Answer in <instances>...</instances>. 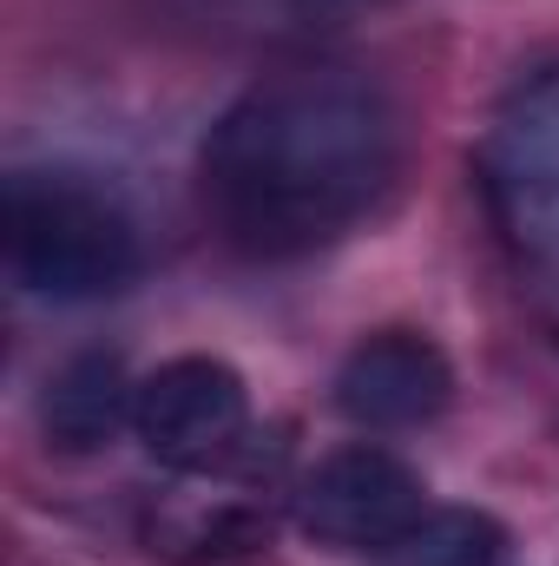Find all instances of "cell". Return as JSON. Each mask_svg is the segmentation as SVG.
<instances>
[{
	"mask_svg": "<svg viewBox=\"0 0 559 566\" xmlns=\"http://www.w3.org/2000/svg\"><path fill=\"white\" fill-rule=\"evenodd\" d=\"M494 185L527 238L559 271V66L527 80L494 133Z\"/></svg>",
	"mask_w": 559,
	"mask_h": 566,
	"instance_id": "5",
	"label": "cell"
},
{
	"mask_svg": "<svg viewBox=\"0 0 559 566\" xmlns=\"http://www.w3.org/2000/svg\"><path fill=\"white\" fill-rule=\"evenodd\" d=\"M289 507H296V527L316 547H329V554H369L376 560V554H389L428 514V488H421V474L402 454L356 441V448L323 454L296 481Z\"/></svg>",
	"mask_w": 559,
	"mask_h": 566,
	"instance_id": "3",
	"label": "cell"
},
{
	"mask_svg": "<svg viewBox=\"0 0 559 566\" xmlns=\"http://www.w3.org/2000/svg\"><path fill=\"white\" fill-rule=\"evenodd\" d=\"M133 434L145 454L171 474H204L238 461L244 434H251V396L244 376L218 356H171L139 382L133 402Z\"/></svg>",
	"mask_w": 559,
	"mask_h": 566,
	"instance_id": "4",
	"label": "cell"
},
{
	"mask_svg": "<svg viewBox=\"0 0 559 566\" xmlns=\"http://www.w3.org/2000/svg\"><path fill=\"white\" fill-rule=\"evenodd\" d=\"M402 119L356 66H283L204 139V205L244 258H309L389 191Z\"/></svg>",
	"mask_w": 559,
	"mask_h": 566,
	"instance_id": "1",
	"label": "cell"
},
{
	"mask_svg": "<svg viewBox=\"0 0 559 566\" xmlns=\"http://www.w3.org/2000/svg\"><path fill=\"white\" fill-rule=\"evenodd\" d=\"M500 554H507V534H500L494 514L428 507L389 554H376V566H500Z\"/></svg>",
	"mask_w": 559,
	"mask_h": 566,
	"instance_id": "8",
	"label": "cell"
},
{
	"mask_svg": "<svg viewBox=\"0 0 559 566\" xmlns=\"http://www.w3.org/2000/svg\"><path fill=\"white\" fill-rule=\"evenodd\" d=\"M447 396L454 369L415 329H382L336 369V409L356 428H421L447 409Z\"/></svg>",
	"mask_w": 559,
	"mask_h": 566,
	"instance_id": "6",
	"label": "cell"
},
{
	"mask_svg": "<svg viewBox=\"0 0 559 566\" xmlns=\"http://www.w3.org/2000/svg\"><path fill=\"white\" fill-rule=\"evenodd\" d=\"M133 402L139 389L126 382L119 356H73L40 396V428L60 454H93L119 434V422H133Z\"/></svg>",
	"mask_w": 559,
	"mask_h": 566,
	"instance_id": "7",
	"label": "cell"
},
{
	"mask_svg": "<svg viewBox=\"0 0 559 566\" xmlns=\"http://www.w3.org/2000/svg\"><path fill=\"white\" fill-rule=\"evenodd\" d=\"M7 271L53 303H99L139 277V231L113 191L73 171H20L7 185Z\"/></svg>",
	"mask_w": 559,
	"mask_h": 566,
	"instance_id": "2",
	"label": "cell"
}]
</instances>
